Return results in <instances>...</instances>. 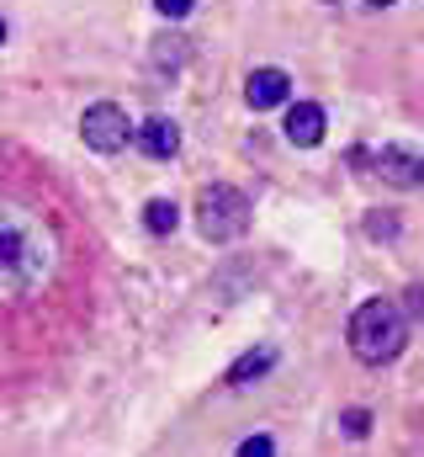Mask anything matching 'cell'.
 Instances as JSON below:
<instances>
[{"mask_svg":"<svg viewBox=\"0 0 424 457\" xmlns=\"http://www.w3.org/2000/svg\"><path fill=\"white\" fill-rule=\"evenodd\" d=\"M377 165H382V170H387V176H398V181H404V187H409V181H414V176H420V160H414V154H409V149H382V160H377Z\"/></svg>","mask_w":424,"mask_h":457,"instance_id":"8","label":"cell"},{"mask_svg":"<svg viewBox=\"0 0 424 457\" xmlns=\"http://www.w3.org/2000/svg\"><path fill=\"white\" fill-rule=\"evenodd\" d=\"M175 219H181V213H175V203H170V197H154V203L143 208V228H149V234H170Z\"/></svg>","mask_w":424,"mask_h":457,"instance_id":"10","label":"cell"},{"mask_svg":"<svg viewBox=\"0 0 424 457\" xmlns=\"http://www.w3.org/2000/svg\"><path fill=\"white\" fill-rule=\"evenodd\" d=\"M366 5H393V0H366Z\"/></svg>","mask_w":424,"mask_h":457,"instance_id":"14","label":"cell"},{"mask_svg":"<svg viewBox=\"0 0 424 457\" xmlns=\"http://www.w3.org/2000/svg\"><path fill=\"white\" fill-rule=\"evenodd\" d=\"M11 271H21V282L32 287L43 271H37V224L21 213H11V208H0V293H16V282H11Z\"/></svg>","mask_w":424,"mask_h":457,"instance_id":"2","label":"cell"},{"mask_svg":"<svg viewBox=\"0 0 424 457\" xmlns=\"http://www.w3.org/2000/svg\"><path fill=\"white\" fill-rule=\"evenodd\" d=\"M80 138H86L96 154H117V149H127L133 122H127V112H122L117 102H96L91 112L80 117Z\"/></svg>","mask_w":424,"mask_h":457,"instance_id":"4","label":"cell"},{"mask_svg":"<svg viewBox=\"0 0 424 457\" xmlns=\"http://www.w3.org/2000/svg\"><path fill=\"white\" fill-rule=\"evenodd\" d=\"M244 96H249V107H255V112H271V107H281V102L292 96V86H287V75H281V70H255V75H249V86H244Z\"/></svg>","mask_w":424,"mask_h":457,"instance_id":"7","label":"cell"},{"mask_svg":"<svg viewBox=\"0 0 424 457\" xmlns=\"http://www.w3.org/2000/svg\"><path fill=\"white\" fill-rule=\"evenodd\" d=\"M5 32H11V27H5V16H0V43H5Z\"/></svg>","mask_w":424,"mask_h":457,"instance_id":"13","label":"cell"},{"mask_svg":"<svg viewBox=\"0 0 424 457\" xmlns=\"http://www.w3.org/2000/svg\"><path fill=\"white\" fill-rule=\"evenodd\" d=\"M154 5H159V16L181 21V16H192V5H197V0H154Z\"/></svg>","mask_w":424,"mask_h":457,"instance_id":"12","label":"cell"},{"mask_svg":"<svg viewBox=\"0 0 424 457\" xmlns=\"http://www.w3.org/2000/svg\"><path fill=\"white\" fill-rule=\"evenodd\" d=\"M409 345V320L387 303V298H371L350 314V351L366 361V367H382L393 361L398 351Z\"/></svg>","mask_w":424,"mask_h":457,"instance_id":"1","label":"cell"},{"mask_svg":"<svg viewBox=\"0 0 424 457\" xmlns=\"http://www.w3.org/2000/svg\"><path fill=\"white\" fill-rule=\"evenodd\" d=\"M271 361H276V351L271 345H260V351H249L233 372H228V383H249V378H260V372H271Z\"/></svg>","mask_w":424,"mask_h":457,"instance_id":"9","label":"cell"},{"mask_svg":"<svg viewBox=\"0 0 424 457\" xmlns=\"http://www.w3.org/2000/svg\"><path fill=\"white\" fill-rule=\"evenodd\" d=\"M281 128H287V138H292L298 149H314L318 138H323V107H318V102H292Z\"/></svg>","mask_w":424,"mask_h":457,"instance_id":"6","label":"cell"},{"mask_svg":"<svg viewBox=\"0 0 424 457\" xmlns=\"http://www.w3.org/2000/svg\"><path fill=\"white\" fill-rule=\"evenodd\" d=\"M239 457H276V447H271V436H244Z\"/></svg>","mask_w":424,"mask_h":457,"instance_id":"11","label":"cell"},{"mask_svg":"<svg viewBox=\"0 0 424 457\" xmlns=\"http://www.w3.org/2000/svg\"><path fill=\"white\" fill-rule=\"evenodd\" d=\"M133 138H138V149H143L149 160H170V154L181 149V128H175L170 117H149L143 128H133Z\"/></svg>","mask_w":424,"mask_h":457,"instance_id":"5","label":"cell"},{"mask_svg":"<svg viewBox=\"0 0 424 457\" xmlns=\"http://www.w3.org/2000/svg\"><path fill=\"white\" fill-rule=\"evenodd\" d=\"M197 224L208 239H239L244 228H249V197L239 192V187H208L202 192V203H197Z\"/></svg>","mask_w":424,"mask_h":457,"instance_id":"3","label":"cell"}]
</instances>
